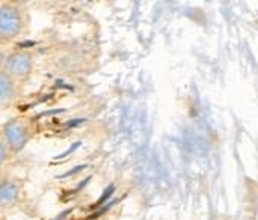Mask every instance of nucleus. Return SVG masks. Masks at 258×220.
I'll list each match as a JSON object with an SVG mask.
<instances>
[{"mask_svg":"<svg viewBox=\"0 0 258 220\" xmlns=\"http://www.w3.org/2000/svg\"><path fill=\"white\" fill-rule=\"evenodd\" d=\"M21 26L20 15L14 8H2L0 11V32L3 36H14L18 33Z\"/></svg>","mask_w":258,"mask_h":220,"instance_id":"nucleus-1","label":"nucleus"},{"mask_svg":"<svg viewBox=\"0 0 258 220\" xmlns=\"http://www.w3.org/2000/svg\"><path fill=\"white\" fill-rule=\"evenodd\" d=\"M6 159V142L2 143V162H5Z\"/></svg>","mask_w":258,"mask_h":220,"instance_id":"nucleus-6","label":"nucleus"},{"mask_svg":"<svg viewBox=\"0 0 258 220\" xmlns=\"http://www.w3.org/2000/svg\"><path fill=\"white\" fill-rule=\"evenodd\" d=\"M32 68V60L27 54L24 53H20V54H14L8 59L6 62V71L11 74V76H15V77H23L26 76Z\"/></svg>","mask_w":258,"mask_h":220,"instance_id":"nucleus-2","label":"nucleus"},{"mask_svg":"<svg viewBox=\"0 0 258 220\" xmlns=\"http://www.w3.org/2000/svg\"><path fill=\"white\" fill-rule=\"evenodd\" d=\"M5 139L11 148L20 150L26 143V130L20 122H11L5 127Z\"/></svg>","mask_w":258,"mask_h":220,"instance_id":"nucleus-3","label":"nucleus"},{"mask_svg":"<svg viewBox=\"0 0 258 220\" xmlns=\"http://www.w3.org/2000/svg\"><path fill=\"white\" fill-rule=\"evenodd\" d=\"M18 196V190L15 187V184L12 183H3L0 187V199L3 202V205H9L14 204L17 201Z\"/></svg>","mask_w":258,"mask_h":220,"instance_id":"nucleus-4","label":"nucleus"},{"mask_svg":"<svg viewBox=\"0 0 258 220\" xmlns=\"http://www.w3.org/2000/svg\"><path fill=\"white\" fill-rule=\"evenodd\" d=\"M0 98H2V103H6L9 97H12V92H14V88H12V82L9 79V76L6 72L2 74L0 77Z\"/></svg>","mask_w":258,"mask_h":220,"instance_id":"nucleus-5","label":"nucleus"}]
</instances>
